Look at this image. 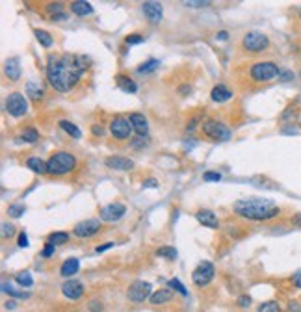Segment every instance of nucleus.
<instances>
[{"mask_svg": "<svg viewBox=\"0 0 301 312\" xmlns=\"http://www.w3.org/2000/svg\"><path fill=\"white\" fill-rule=\"evenodd\" d=\"M89 65V60L84 56H48L47 64V78L50 86L56 91H69L76 86L80 76Z\"/></svg>", "mask_w": 301, "mask_h": 312, "instance_id": "nucleus-1", "label": "nucleus"}, {"mask_svg": "<svg viewBox=\"0 0 301 312\" xmlns=\"http://www.w3.org/2000/svg\"><path fill=\"white\" fill-rule=\"evenodd\" d=\"M235 212L245 220L268 221L279 216V206L270 199H242L235 202Z\"/></svg>", "mask_w": 301, "mask_h": 312, "instance_id": "nucleus-2", "label": "nucleus"}, {"mask_svg": "<svg viewBox=\"0 0 301 312\" xmlns=\"http://www.w3.org/2000/svg\"><path fill=\"white\" fill-rule=\"evenodd\" d=\"M47 167L50 175H67L76 167V158L69 153L60 151V153H54L48 158Z\"/></svg>", "mask_w": 301, "mask_h": 312, "instance_id": "nucleus-3", "label": "nucleus"}, {"mask_svg": "<svg viewBox=\"0 0 301 312\" xmlns=\"http://www.w3.org/2000/svg\"><path fill=\"white\" fill-rule=\"evenodd\" d=\"M279 74H281V71L273 62H260V64H255L251 67V78L257 82H268Z\"/></svg>", "mask_w": 301, "mask_h": 312, "instance_id": "nucleus-4", "label": "nucleus"}, {"mask_svg": "<svg viewBox=\"0 0 301 312\" xmlns=\"http://www.w3.org/2000/svg\"><path fill=\"white\" fill-rule=\"evenodd\" d=\"M203 132H205V136L216 139V141H229L231 139V130L216 119H208L203 125Z\"/></svg>", "mask_w": 301, "mask_h": 312, "instance_id": "nucleus-5", "label": "nucleus"}, {"mask_svg": "<svg viewBox=\"0 0 301 312\" xmlns=\"http://www.w3.org/2000/svg\"><path fill=\"white\" fill-rule=\"evenodd\" d=\"M242 45H244L245 50H249V52H260L264 48H268L270 45V39L264 36L262 32H247L244 36V41H242Z\"/></svg>", "mask_w": 301, "mask_h": 312, "instance_id": "nucleus-6", "label": "nucleus"}, {"mask_svg": "<svg viewBox=\"0 0 301 312\" xmlns=\"http://www.w3.org/2000/svg\"><path fill=\"white\" fill-rule=\"evenodd\" d=\"M150 290H152V286L149 283H145V281H136V283H132L129 286V299L134 301V303H143L145 299H150Z\"/></svg>", "mask_w": 301, "mask_h": 312, "instance_id": "nucleus-7", "label": "nucleus"}, {"mask_svg": "<svg viewBox=\"0 0 301 312\" xmlns=\"http://www.w3.org/2000/svg\"><path fill=\"white\" fill-rule=\"evenodd\" d=\"M214 266L210 264V262H201L195 269H194V273H192V281H194V285L197 286H207L212 279H214Z\"/></svg>", "mask_w": 301, "mask_h": 312, "instance_id": "nucleus-8", "label": "nucleus"}, {"mask_svg": "<svg viewBox=\"0 0 301 312\" xmlns=\"http://www.w3.org/2000/svg\"><path fill=\"white\" fill-rule=\"evenodd\" d=\"M6 110L10 111V115H13V117H21L28 110V102L21 93H11L6 101Z\"/></svg>", "mask_w": 301, "mask_h": 312, "instance_id": "nucleus-9", "label": "nucleus"}, {"mask_svg": "<svg viewBox=\"0 0 301 312\" xmlns=\"http://www.w3.org/2000/svg\"><path fill=\"white\" fill-rule=\"evenodd\" d=\"M132 123L129 119H125V117H115V119L110 123V132H112L113 138L117 139H129L132 134Z\"/></svg>", "mask_w": 301, "mask_h": 312, "instance_id": "nucleus-10", "label": "nucleus"}, {"mask_svg": "<svg viewBox=\"0 0 301 312\" xmlns=\"http://www.w3.org/2000/svg\"><path fill=\"white\" fill-rule=\"evenodd\" d=\"M101 230V221L99 220H86L76 223L75 229H73V234L78 236V238H91L97 232Z\"/></svg>", "mask_w": 301, "mask_h": 312, "instance_id": "nucleus-11", "label": "nucleus"}, {"mask_svg": "<svg viewBox=\"0 0 301 312\" xmlns=\"http://www.w3.org/2000/svg\"><path fill=\"white\" fill-rule=\"evenodd\" d=\"M141 11H143V15L147 17V21L152 22V24H158L162 21L160 2H143V4H141Z\"/></svg>", "mask_w": 301, "mask_h": 312, "instance_id": "nucleus-12", "label": "nucleus"}, {"mask_svg": "<svg viewBox=\"0 0 301 312\" xmlns=\"http://www.w3.org/2000/svg\"><path fill=\"white\" fill-rule=\"evenodd\" d=\"M125 212H127L125 204H121V202H113V204H108V206H104L103 210H101V220L103 221H117L125 216Z\"/></svg>", "mask_w": 301, "mask_h": 312, "instance_id": "nucleus-13", "label": "nucleus"}, {"mask_svg": "<svg viewBox=\"0 0 301 312\" xmlns=\"http://www.w3.org/2000/svg\"><path fill=\"white\" fill-rule=\"evenodd\" d=\"M62 292H64V295H65L67 299H80L82 297V294H84V286H82V283L80 281H75V279H69L67 283H64V286H62Z\"/></svg>", "mask_w": 301, "mask_h": 312, "instance_id": "nucleus-14", "label": "nucleus"}, {"mask_svg": "<svg viewBox=\"0 0 301 312\" xmlns=\"http://www.w3.org/2000/svg\"><path fill=\"white\" fill-rule=\"evenodd\" d=\"M106 165L110 169H115V171H129V169L134 167V162L129 160V158H123V156H108Z\"/></svg>", "mask_w": 301, "mask_h": 312, "instance_id": "nucleus-15", "label": "nucleus"}, {"mask_svg": "<svg viewBox=\"0 0 301 312\" xmlns=\"http://www.w3.org/2000/svg\"><path fill=\"white\" fill-rule=\"evenodd\" d=\"M195 218L201 225H205V227H210V229H217L219 227V221H217L216 214L210 210H199L195 214Z\"/></svg>", "mask_w": 301, "mask_h": 312, "instance_id": "nucleus-16", "label": "nucleus"}, {"mask_svg": "<svg viewBox=\"0 0 301 312\" xmlns=\"http://www.w3.org/2000/svg\"><path fill=\"white\" fill-rule=\"evenodd\" d=\"M69 9H71L75 15H78V17H86V15L93 13L91 4H89V2H84V0H76V2H71Z\"/></svg>", "mask_w": 301, "mask_h": 312, "instance_id": "nucleus-17", "label": "nucleus"}, {"mask_svg": "<svg viewBox=\"0 0 301 312\" xmlns=\"http://www.w3.org/2000/svg\"><path fill=\"white\" fill-rule=\"evenodd\" d=\"M6 74H8V78L10 80H19L21 78V62L19 58H10L8 62H6Z\"/></svg>", "mask_w": 301, "mask_h": 312, "instance_id": "nucleus-18", "label": "nucleus"}, {"mask_svg": "<svg viewBox=\"0 0 301 312\" xmlns=\"http://www.w3.org/2000/svg\"><path fill=\"white\" fill-rule=\"evenodd\" d=\"M130 123H132V127H134V132H136V134H140V136H145V134H147V130H149L147 119H145L141 113H132Z\"/></svg>", "mask_w": 301, "mask_h": 312, "instance_id": "nucleus-19", "label": "nucleus"}, {"mask_svg": "<svg viewBox=\"0 0 301 312\" xmlns=\"http://www.w3.org/2000/svg\"><path fill=\"white\" fill-rule=\"evenodd\" d=\"M210 97H212V101H214V102H225V101H229V99L233 97V93L229 91L225 86H221V84H219V86H216V88L212 89Z\"/></svg>", "mask_w": 301, "mask_h": 312, "instance_id": "nucleus-20", "label": "nucleus"}, {"mask_svg": "<svg viewBox=\"0 0 301 312\" xmlns=\"http://www.w3.org/2000/svg\"><path fill=\"white\" fill-rule=\"evenodd\" d=\"M115 82H117V86L121 88L125 93H136L138 91V86L134 84V80H130L129 76H123V74H117L115 76Z\"/></svg>", "mask_w": 301, "mask_h": 312, "instance_id": "nucleus-21", "label": "nucleus"}, {"mask_svg": "<svg viewBox=\"0 0 301 312\" xmlns=\"http://www.w3.org/2000/svg\"><path fill=\"white\" fill-rule=\"evenodd\" d=\"M26 165H28L34 173H39V175L48 173L47 164H45L41 158H38V156H32V158H28V160H26Z\"/></svg>", "mask_w": 301, "mask_h": 312, "instance_id": "nucleus-22", "label": "nucleus"}, {"mask_svg": "<svg viewBox=\"0 0 301 312\" xmlns=\"http://www.w3.org/2000/svg\"><path fill=\"white\" fill-rule=\"evenodd\" d=\"M78 267H80V262H78L76 258H69V260H65V262L62 264V269H60V271H62L64 277H71L78 271Z\"/></svg>", "mask_w": 301, "mask_h": 312, "instance_id": "nucleus-23", "label": "nucleus"}, {"mask_svg": "<svg viewBox=\"0 0 301 312\" xmlns=\"http://www.w3.org/2000/svg\"><path fill=\"white\" fill-rule=\"evenodd\" d=\"M171 290H168V288H162V290H156L154 294L150 295V303L152 305H162L166 303V301H170L171 299Z\"/></svg>", "mask_w": 301, "mask_h": 312, "instance_id": "nucleus-24", "label": "nucleus"}, {"mask_svg": "<svg viewBox=\"0 0 301 312\" xmlns=\"http://www.w3.org/2000/svg\"><path fill=\"white\" fill-rule=\"evenodd\" d=\"M47 9H48V13H50V17L54 19V21H64V19H67V15L64 13V6H62L60 2L48 4Z\"/></svg>", "mask_w": 301, "mask_h": 312, "instance_id": "nucleus-25", "label": "nucleus"}, {"mask_svg": "<svg viewBox=\"0 0 301 312\" xmlns=\"http://www.w3.org/2000/svg\"><path fill=\"white\" fill-rule=\"evenodd\" d=\"M60 127H62V130H65L67 134L71 136V138H80L82 136V132H80V129L76 127V125H73L71 121H60Z\"/></svg>", "mask_w": 301, "mask_h": 312, "instance_id": "nucleus-26", "label": "nucleus"}, {"mask_svg": "<svg viewBox=\"0 0 301 312\" xmlns=\"http://www.w3.org/2000/svg\"><path fill=\"white\" fill-rule=\"evenodd\" d=\"M34 34H36V37H38V41L39 43H41V45L45 46V48H50V46H52V43H54V39H52V36H50V34H48L47 30H36V32H34Z\"/></svg>", "mask_w": 301, "mask_h": 312, "instance_id": "nucleus-27", "label": "nucleus"}, {"mask_svg": "<svg viewBox=\"0 0 301 312\" xmlns=\"http://www.w3.org/2000/svg\"><path fill=\"white\" fill-rule=\"evenodd\" d=\"M2 292H6V294L13 295V297H19V299H28V297H30L28 292H21V290L13 288V286L8 285V283H4V285H2Z\"/></svg>", "mask_w": 301, "mask_h": 312, "instance_id": "nucleus-28", "label": "nucleus"}, {"mask_svg": "<svg viewBox=\"0 0 301 312\" xmlns=\"http://www.w3.org/2000/svg\"><path fill=\"white\" fill-rule=\"evenodd\" d=\"M26 93H28L30 99H34V101H38V99H41V97H43V89L39 88L38 84H34V82L26 84Z\"/></svg>", "mask_w": 301, "mask_h": 312, "instance_id": "nucleus-29", "label": "nucleus"}, {"mask_svg": "<svg viewBox=\"0 0 301 312\" xmlns=\"http://www.w3.org/2000/svg\"><path fill=\"white\" fill-rule=\"evenodd\" d=\"M156 67H158V60H147L145 64H141L138 67V73L140 74H149L152 71H156Z\"/></svg>", "mask_w": 301, "mask_h": 312, "instance_id": "nucleus-30", "label": "nucleus"}, {"mask_svg": "<svg viewBox=\"0 0 301 312\" xmlns=\"http://www.w3.org/2000/svg\"><path fill=\"white\" fill-rule=\"evenodd\" d=\"M65 242H69V234L67 232H54V234L48 236V244H52V245H62Z\"/></svg>", "mask_w": 301, "mask_h": 312, "instance_id": "nucleus-31", "label": "nucleus"}, {"mask_svg": "<svg viewBox=\"0 0 301 312\" xmlns=\"http://www.w3.org/2000/svg\"><path fill=\"white\" fill-rule=\"evenodd\" d=\"M15 281H17V285L24 286V288H30V286L34 285V279H32V275H30L28 271H22V273H19V275L15 277Z\"/></svg>", "mask_w": 301, "mask_h": 312, "instance_id": "nucleus-32", "label": "nucleus"}, {"mask_svg": "<svg viewBox=\"0 0 301 312\" xmlns=\"http://www.w3.org/2000/svg\"><path fill=\"white\" fill-rule=\"evenodd\" d=\"M38 132H36V130L34 129H28V130H24V132H22V136H21L19 138V141H26V143H36V141H38Z\"/></svg>", "mask_w": 301, "mask_h": 312, "instance_id": "nucleus-33", "label": "nucleus"}, {"mask_svg": "<svg viewBox=\"0 0 301 312\" xmlns=\"http://www.w3.org/2000/svg\"><path fill=\"white\" fill-rule=\"evenodd\" d=\"M257 312H281V307H279L277 301H266V303H262L258 307Z\"/></svg>", "mask_w": 301, "mask_h": 312, "instance_id": "nucleus-34", "label": "nucleus"}, {"mask_svg": "<svg viewBox=\"0 0 301 312\" xmlns=\"http://www.w3.org/2000/svg\"><path fill=\"white\" fill-rule=\"evenodd\" d=\"M156 255L158 257H166V258H170V260H173V258H177V251H175V247H160L158 251H156Z\"/></svg>", "mask_w": 301, "mask_h": 312, "instance_id": "nucleus-35", "label": "nucleus"}, {"mask_svg": "<svg viewBox=\"0 0 301 312\" xmlns=\"http://www.w3.org/2000/svg\"><path fill=\"white\" fill-rule=\"evenodd\" d=\"M170 286H171V288H173V290H177L179 294H182V295H188V290H186V286L182 285V283H180L179 279H171V281H170Z\"/></svg>", "mask_w": 301, "mask_h": 312, "instance_id": "nucleus-36", "label": "nucleus"}, {"mask_svg": "<svg viewBox=\"0 0 301 312\" xmlns=\"http://www.w3.org/2000/svg\"><path fill=\"white\" fill-rule=\"evenodd\" d=\"M24 210H26V208H24L22 204H11L10 208H8V214L13 216V218H21V216L24 214Z\"/></svg>", "mask_w": 301, "mask_h": 312, "instance_id": "nucleus-37", "label": "nucleus"}, {"mask_svg": "<svg viewBox=\"0 0 301 312\" xmlns=\"http://www.w3.org/2000/svg\"><path fill=\"white\" fill-rule=\"evenodd\" d=\"M203 180H207V182H217V180H221V175L217 173V171H207V173L203 175Z\"/></svg>", "mask_w": 301, "mask_h": 312, "instance_id": "nucleus-38", "label": "nucleus"}, {"mask_svg": "<svg viewBox=\"0 0 301 312\" xmlns=\"http://www.w3.org/2000/svg\"><path fill=\"white\" fill-rule=\"evenodd\" d=\"M13 232H15L13 225H10V223H2V236H4V238H11Z\"/></svg>", "mask_w": 301, "mask_h": 312, "instance_id": "nucleus-39", "label": "nucleus"}, {"mask_svg": "<svg viewBox=\"0 0 301 312\" xmlns=\"http://www.w3.org/2000/svg\"><path fill=\"white\" fill-rule=\"evenodd\" d=\"M140 43H143V36L140 34H132L127 37V45H140Z\"/></svg>", "mask_w": 301, "mask_h": 312, "instance_id": "nucleus-40", "label": "nucleus"}, {"mask_svg": "<svg viewBox=\"0 0 301 312\" xmlns=\"http://www.w3.org/2000/svg\"><path fill=\"white\" fill-rule=\"evenodd\" d=\"M210 2H201V0H186L184 2V6H190V8H205V6H208Z\"/></svg>", "mask_w": 301, "mask_h": 312, "instance_id": "nucleus-41", "label": "nucleus"}, {"mask_svg": "<svg viewBox=\"0 0 301 312\" xmlns=\"http://www.w3.org/2000/svg\"><path fill=\"white\" fill-rule=\"evenodd\" d=\"M54 247H56V245H52V244H47V245H45V249H43V253H41V255H43V257H45V258L52 257V255H54Z\"/></svg>", "mask_w": 301, "mask_h": 312, "instance_id": "nucleus-42", "label": "nucleus"}, {"mask_svg": "<svg viewBox=\"0 0 301 312\" xmlns=\"http://www.w3.org/2000/svg\"><path fill=\"white\" fill-rule=\"evenodd\" d=\"M286 312H301V305L298 301H290L286 307Z\"/></svg>", "mask_w": 301, "mask_h": 312, "instance_id": "nucleus-43", "label": "nucleus"}, {"mask_svg": "<svg viewBox=\"0 0 301 312\" xmlns=\"http://www.w3.org/2000/svg\"><path fill=\"white\" fill-rule=\"evenodd\" d=\"M292 283H294V286H296V288H301V269H300V271H296V273L292 275Z\"/></svg>", "mask_w": 301, "mask_h": 312, "instance_id": "nucleus-44", "label": "nucleus"}, {"mask_svg": "<svg viewBox=\"0 0 301 312\" xmlns=\"http://www.w3.org/2000/svg\"><path fill=\"white\" fill-rule=\"evenodd\" d=\"M19 247H28V236L24 232L19 234Z\"/></svg>", "mask_w": 301, "mask_h": 312, "instance_id": "nucleus-45", "label": "nucleus"}, {"mask_svg": "<svg viewBox=\"0 0 301 312\" xmlns=\"http://www.w3.org/2000/svg\"><path fill=\"white\" fill-rule=\"evenodd\" d=\"M143 186H145V188H156V186H158V180L147 178V180H143Z\"/></svg>", "mask_w": 301, "mask_h": 312, "instance_id": "nucleus-46", "label": "nucleus"}, {"mask_svg": "<svg viewBox=\"0 0 301 312\" xmlns=\"http://www.w3.org/2000/svg\"><path fill=\"white\" fill-rule=\"evenodd\" d=\"M115 244H112V242H108V244H103V245H99V247L95 249L97 253H103V251H106V249H112Z\"/></svg>", "mask_w": 301, "mask_h": 312, "instance_id": "nucleus-47", "label": "nucleus"}, {"mask_svg": "<svg viewBox=\"0 0 301 312\" xmlns=\"http://www.w3.org/2000/svg\"><path fill=\"white\" fill-rule=\"evenodd\" d=\"M91 132H93L95 136H103V134H104V129L101 127V125H93V127H91Z\"/></svg>", "mask_w": 301, "mask_h": 312, "instance_id": "nucleus-48", "label": "nucleus"}, {"mask_svg": "<svg viewBox=\"0 0 301 312\" xmlns=\"http://www.w3.org/2000/svg\"><path fill=\"white\" fill-rule=\"evenodd\" d=\"M249 303H251V299H249L247 295H242V297L238 299V305H240V307H249Z\"/></svg>", "mask_w": 301, "mask_h": 312, "instance_id": "nucleus-49", "label": "nucleus"}, {"mask_svg": "<svg viewBox=\"0 0 301 312\" xmlns=\"http://www.w3.org/2000/svg\"><path fill=\"white\" fill-rule=\"evenodd\" d=\"M279 78H281V80H290V78H294V74L288 73V71H284V73L279 74Z\"/></svg>", "mask_w": 301, "mask_h": 312, "instance_id": "nucleus-50", "label": "nucleus"}, {"mask_svg": "<svg viewBox=\"0 0 301 312\" xmlns=\"http://www.w3.org/2000/svg\"><path fill=\"white\" fill-rule=\"evenodd\" d=\"M89 305H91V311H93V312H101V311H103L101 303H95V301H91Z\"/></svg>", "mask_w": 301, "mask_h": 312, "instance_id": "nucleus-51", "label": "nucleus"}, {"mask_svg": "<svg viewBox=\"0 0 301 312\" xmlns=\"http://www.w3.org/2000/svg\"><path fill=\"white\" fill-rule=\"evenodd\" d=\"M227 36H229V34H227V32H219V34H217V39H219V41H225V39H227Z\"/></svg>", "mask_w": 301, "mask_h": 312, "instance_id": "nucleus-52", "label": "nucleus"}, {"mask_svg": "<svg viewBox=\"0 0 301 312\" xmlns=\"http://www.w3.org/2000/svg\"><path fill=\"white\" fill-rule=\"evenodd\" d=\"M294 223H298V225L301 227V214H298V216L294 218Z\"/></svg>", "mask_w": 301, "mask_h": 312, "instance_id": "nucleus-53", "label": "nucleus"}, {"mask_svg": "<svg viewBox=\"0 0 301 312\" xmlns=\"http://www.w3.org/2000/svg\"><path fill=\"white\" fill-rule=\"evenodd\" d=\"M6 307H8V309H15V301H8Z\"/></svg>", "mask_w": 301, "mask_h": 312, "instance_id": "nucleus-54", "label": "nucleus"}, {"mask_svg": "<svg viewBox=\"0 0 301 312\" xmlns=\"http://www.w3.org/2000/svg\"><path fill=\"white\" fill-rule=\"evenodd\" d=\"M300 15H301V11H300Z\"/></svg>", "mask_w": 301, "mask_h": 312, "instance_id": "nucleus-55", "label": "nucleus"}]
</instances>
